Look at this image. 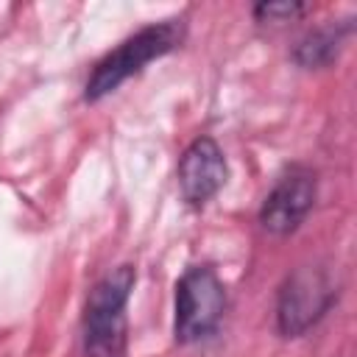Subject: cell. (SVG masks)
I'll return each mask as SVG.
<instances>
[{
  "instance_id": "1",
  "label": "cell",
  "mask_w": 357,
  "mask_h": 357,
  "mask_svg": "<svg viewBox=\"0 0 357 357\" xmlns=\"http://www.w3.org/2000/svg\"><path fill=\"white\" fill-rule=\"evenodd\" d=\"M134 268L120 265L109 271L86 296L84 307V354L86 357H126L128 324L126 304L134 287Z\"/></svg>"
},
{
  "instance_id": "2",
  "label": "cell",
  "mask_w": 357,
  "mask_h": 357,
  "mask_svg": "<svg viewBox=\"0 0 357 357\" xmlns=\"http://www.w3.org/2000/svg\"><path fill=\"white\" fill-rule=\"evenodd\" d=\"M181 39H184V22L181 20H165V22H156V25H145L142 31H137L134 36L120 42L112 53H106L95 64L89 81H86L84 98L92 100V103L106 98L123 81L137 75L145 64H151L153 59H162L165 53L178 47Z\"/></svg>"
},
{
  "instance_id": "3",
  "label": "cell",
  "mask_w": 357,
  "mask_h": 357,
  "mask_svg": "<svg viewBox=\"0 0 357 357\" xmlns=\"http://www.w3.org/2000/svg\"><path fill=\"white\" fill-rule=\"evenodd\" d=\"M226 312V287L209 265L190 268L176 284L173 335L178 343H198L212 335Z\"/></svg>"
},
{
  "instance_id": "4",
  "label": "cell",
  "mask_w": 357,
  "mask_h": 357,
  "mask_svg": "<svg viewBox=\"0 0 357 357\" xmlns=\"http://www.w3.org/2000/svg\"><path fill=\"white\" fill-rule=\"evenodd\" d=\"M335 298H337V287L329 271L315 268V265H304L293 271L284 279L279 290V301H276L279 332L284 337L304 335L310 326H315L329 312Z\"/></svg>"
},
{
  "instance_id": "5",
  "label": "cell",
  "mask_w": 357,
  "mask_h": 357,
  "mask_svg": "<svg viewBox=\"0 0 357 357\" xmlns=\"http://www.w3.org/2000/svg\"><path fill=\"white\" fill-rule=\"evenodd\" d=\"M318 195V178L310 167H290L279 176L273 190L265 195L259 206V223L271 234H290L296 231L304 218L310 215Z\"/></svg>"
},
{
  "instance_id": "6",
  "label": "cell",
  "mask_w": 357,
  "mask_h": 357,
  "mask_svg": "<svg viewBox=\"0 0 357 357\" xmlns=\"http://www.w3.org/2000/svg\"><path fill=\"white\" fill-rule=\"evenodd\" d=\"M229 167L220 145L212 137H198L178 159V190L190 206H204L226 184Z\"/></svg>"
},
{
  "instance_id": "7",
  "label": "cell",
  "mask_w": 357,
  "mask_h": 357,
  "mask_svg": "<svg viewBox=\"0 0 357 357\" xmlns=\"http://www.w3.org/2000/svg\"><path fill=\"white\" fill-rule=\"evenodd\" d=\"M346 33H349V25H337V22L307 33V36L296 45L293 61H296L298 67H324V64H329V61L337 56V50H340V45H343Z\"/></svg>"
},
{
  "instance_id": "8",
  "label": "cell",
  "mask_w": 357,
  "mask_h": 357,
  "mask_svg": "<svg viewBox=\"0 0 357 357\" xmlns=\"http://www.w3.org/2000/svg\"><path fill=\"white\" fill-rule=\"evenodd\" d=\"M301 14H307L304 3H259V6H254V17L259 22H293Z\"/></svg>"
}]
</instances>
